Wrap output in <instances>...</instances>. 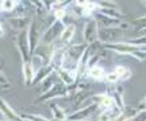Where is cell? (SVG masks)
Wrapping results in <instances>:
<instances>
[{"instance_id":"6da1fadb","label":"cell","mask_w":146,"mask_h":121,"mask_svg":"<svg viewBox=\"0 0 146 121\" xmlns=\"http://www.w3.org/2000/svg\"><path fill=\"white\" fill-rule=\"evenodd\" d=\"M106 50H112L115 53L119 54H129L133 55L138 61H146V53L141 51V48L138 46H133L127 42H114V43H107V44H102Z\"/></svg>"},{"instance_id":"7a4b0ae2","label":"cell","mask_w":146,"mask_h":121,"mask_svg":"<svg viewBox=\"0 0 146 121\" xmlns=\"http://www.w3.org/2000/svg\"><path fill=\"white\" fill-rule=\"evenodd\" d=\"M64 26L62 22L60 20H53V23L49 24L45 32L42 34L41 37V43L42 44H45V46H52L53 43H56L57 41H60V37H61V34H62Z\"/></svg>"},{"instance_id":"3957f363","label":"cell","mask_w":146,"mask_h":121,"mask_svg":"<svg viewBox=\"0 0 146 121\" xmlns=\"http://www.w3.org/2000/svg\"><path fill=\"white\" fill-rule=\"evenodd\" d=\"M68 94H69L68 88L58 81L50 90H47L46 93L39 94V97H36L35 102H38V104H39V102H46V101L49 102V101H52V100H57V98H61V97H66Z\"/></svg>"},{"instance_id":"277c9868","label":"cell","mask_w":146,"mask_h":121,"mask_svg":"<svg viewBox=\"0 0 146 121\" xmlns=\"http://www.w3.org/2000/svg\"><path fill=\"white\" fill-rule=\"evenodd\" d=\"M41 30H39V24L36 22L35 18H33L30 26L27 28V41H29V46H30V53L31 55L34 54L35 48L39 46L41 43Z\"/></svg>"},{"instance_id":"5b68a950","label":"cell","mask_w":146,"mask_h":121,"mask_svg":"<svg viewBox=\"0 0 146 121\" xmlns=\"http://www.w3.org/2000/svg\"><path fill=\"white\" fill-rule=\"evenodd\" d=\"M16 48L21 54L22 63L25 62H30L31 58V53H30V46H29V41H27V31H21L18 32L16 35V41H15Z\"/></svg>"},{"instance_id":"8992f818","label":"cell","mask_w":146,"mask_h":121,"mask_svg":"<svg viewBox=\"0 0 146 121\" xmlns=\"http://www.w3.org/2000/svg\"><path fill=\"white\" fill-rule=\"evenodd\" d=\"M122 35H123V31L119 30V28H103V27H98V42H100L102 44L114 43Z\"/></svg>"},{"instance_id":"52a82bcc","label":"cell","mask_w":146,"mask_h":121,"mask_svg":"<svg viewBox=\"0 0 146 121\" xmlns=\"http://www.w3.org/2000/svg\"><path fill=\"white\" fill-rule=\"evenodd\" d=\"M83 38L85 41V44L98 42V24L94 19H89L85 22L83 28Z\"/></svg>"},{"instance_id":"ba28073f","label":"cell","mask_w":146,"mask_h":121,"mask_svg":"<svg viewBox=\"0 0 146 121\" xmlns=\"http://www.w3.org/2000/svg\"><path fill=\"white\" fill-rule=\"evenodd\" d=\"M33 18L31 16H12V18H8L7 19V23L10 24L14 30H18V31H27V28L31 23Z\"/></svg>"},{"instance_id":"9c48e42d","label":"cell","mask_w":146,"mask_h":121,"mask_svg":"<svg viewBox=\"0 0 146 121\" xmlns=\"http://www.w3.org/2000/svg\"><path fill=\"white\" fill-rule=\"evenodd\" d=\"M99 109V105L98 104H92L89 106H85V108H81V109H77L74 111L72 114L68 116V120H72V121H83L85 117H88L89 114H92L94 112H96Z\"/></svg>"},{"instance_id":"30bf717a","label":"cell","mask_w":146,"mask_h":121,"mask_svg":"<svg viewBox=\"0 0 146 121\" xmlns=\"http://www.w3.org/2000/svg\"><path fill=\"white\" fill-rule=\"evenodd\" d=\"M0 113L4 116V120H7V121H19V114L1 97H0Z\"/></svg>"},{"instance_id":"8fae6325","label":"cell","mask_w":146,"mask_h":121,"mask_svg":"<svg viewBox=\"0 0 146 121\" xmlns=\"http://www.w3.org/2000/svg\"><path fill=\"white\" fill-rule=\"evenodd\" d=\"M87 46H88V44H85V43H81V44L78 43V44L68 46V47H66V57L70 58L72 61H74V62H78V59L81 58V55L84 54Z\"/></svg>"},{"instance_id":"7c38bea8","label":"cell","mask_w":146,"mask_h":121,"mask_svg":"<svg viewBox=\"0 0 146 121\" xmlns=\"http://www.w3.org/2000/svg\"><path fill=\"white\" fill-rule=\"evenodd\" d=\"M54 73L57 74L58 79H60V82L61 84H64L66 88H69V86H72L76 81H77V74L74 73H69V71H65V70H62V69H56L54 70Z\"/></svg>"},{"instance_id":"4fadbf2b","label":"cell","mask_w":146,"mask_h":121,"mask_svg":"<svg viewBox=\"0 0 146 121\" xmlns=\"http://www.w3.org/2000/svg\"><path fill=\"white\" fill-rule=\"evenodd\" d=\"M53 71H54V69H53L50 65H45L43 67H41L35 73L34 79H33V85H31V86H34V85H39L42 81H43L45 78H47V77H49Z\"/></svg>"},{"instance_id":"5bb4252c","label":"cell","mask_w":146,"mask_h":121,"mask_svg":"<svg viewBox=\"0 0 146 121\" xmlns=\"http://www.w3.org/2000/svg\"><path fill=\"white\" fill-rule=\"evenodd\" d=\"M57 81H60V79H58L57 74L53 71V73L50 74V75H49L47 78H45V79H43V81L41 82V84L38 85V88H39V93H41V94L46 93L47 90H50L53 86H54V85L57 84Z\"/></svg>"},{"instance_id":"9a60e30c","label":"cell","mask_w":146,"mask_h":121,"mask_svg":"<svg viewBox=\"0 0 146 121\" xmlns=\"http://www.w3.org/2000/svg\"><path fill=\"white\" fill-rule=\"evenodd\" d=\"M74 34H76V24L65 26L62 34H61V37H60V42L62 43V44H69V43L73 41Z\"/></svg>"},{"instance_id":"2e32d148","label":"cell","mask_w":146,"mask_h":121,"mask_svg":"<svg viewBox=\"0 0 146 121\" xmlns=\"http://www.w3.org/2000/svg\"><path fill=\"white\" fill-rule=\"evenodd\" d=\"M120 109L114 106L112 109H107V111H103L98 117V121H115L120 114Z\"/></svg>"},{"instance_id":"e0dca14e","label":"cell","mask_w":146,"mask_h":121,"mask_svg":"<svg viewBox=\"0 0 146 121\" xmlns=\"http://www.w3.org/2000/svg\"><path fill=\"white\" fill-rule=\"evenodd\" d=\"M111 97L115 102V106L119 108L120 111H123L126 106H125V102H123V86H115L112 93H111Z\"/></svg>"},{"instance_id":"ac0fdd59","label":"cell","mask_w":146,"mask_h":121,"mask_svg":"<svg viewBox=\"0 0 146 121\" xmlns=\"http://www.w3.org/2000/svg\"><path fill=\"white\" fill-rule=\"evenodd\" d=\"M22 71H23V78H25V84H26V86H31V85H33V79H34L35 73L33 71L30 63H29V62L22 63Z\"/></svg>"},{"instance_id":"d6986e66","label":"cell","mask_w":146,"mask_h":121,"mask_svg":"<svg viewBox=\"0 0 146 121\" xmlns=\"http://www.w3.org/2000/svg\"><path fill=\"white\" fill-rule=\"evenodd\" d=\"M87 75H88L89 78H92L94 81H102V79L104 78L106 71L102 66L96 65V66H94V67H91L87 70Z\"/></svg>"},{"instance_id":"ffe728a7","label":"cell","mask_w":146,"mask_h":121,"mask_svg":"<svg viewBox=\"0 0 146 121\" xmlns=\"http://www.w3.org/2000/svg\"><path fill=\"white\" fill-rule=\"evenodd\" d=\"M137 113H138L137 108H133V106H130V108H125L123 111L120 112L119 117H118L115 121H131L134 117L137 116Z\"/></svg>"},{"instance_id":"44dd1931","label":"cell","mask_w":146,"mask_h":121,"mask_svg":"<svg viewBox=\"0 0 146 121\" xmlns=\"http://www.w3.org/2000/svg\"><path fill=\"white\" fill-rule=\"evenodd\" d=\"M115 106V102L112 100V97L110 95V93H103L102 94V100L99 102V108H102L103 111H107V109H112Z\"/></svg>"},{"instance_id":"7402d4cb","label":"cell","mask_w":146,"mask_h":121,"mask_svg":"<svg viewBox=\"0 0 146 121\" xmlns=\"http://www.w3.org/2000/svg\"><path fill=\"white\" fill-rule=\"evenodd\" d=\"M52 113H53V117H54L56 121H62V120H66V118H68V113L64 111L60 105H56V104L52 105Z\"/></svg>"},{"instance_id":"603a6c76","label":"cell","mask_w":146,"mask_h":121,"mask_svg":"<svg viewBox=\"0 0 146 121\" xmlns=\"http://www.w3.org/2000/svg\"><path fill=\"white\" fill-rule=\"evenodd\" d=\"M114 73L118 75L119 81H127L131 77V70L129 67H126V66H116Z\"/></svg>"},{"instance_id":"cb8c5ba5","label":"cell","mask_w":146,"mask_h":121,"mask_svg":"<svg viewBox=\"0 0 146 121\" xmlns=\"http://www.w3.org/2000/svg\"><path fill=\"white\" fill-rule=\"evenodd\" d=\"M30 66H31V69H33V71L34 73H36L38 70L41 67H43L46 63H45V61L41 58V57H38V55H35V54H33L31 55V58H30Z\"/></svg>"},{"instance_id":"d4e9b609","label":"cell","mask_w":146,"mask_h":121,"mask_svg":"<svg viewBox=\"0 0 146 121\" xmlns=\"http://www.w3.org/2000/svg\"><path fill=\"white\" fill-rule=\"evenodd\" d=\"M131 23V27L135 30V31H141V30H145L146 28V16H141V18H137L134 19Z\"/></svg>"},{"instance_id":"484cf974","label":"cell","mask_w":146,"mask_h":121,"mask_svg":"<svg viewBox=\"0 0 146 121\" xmlns=\"http://www.w3.org/2000/svg\"><path fill=\"white\" fill-rule=\"evenodd\" d=\"M21 118H26L29 121H50L46 117L41 116V114H33V113H27V114H19Z\"/></svg>"},{"instance_id":"4316f807","label":"cell","mask_w":146,"mask_h":121,"mask_svg":"<svg viewBox=\"0 0 146 121\" xmlns=\"http://www.w3.org/2000/svg\"><path fill=\"white\" fill-rule=\"evenodd\" d=\"M16 4H18V1L4 0V1H1V8H3V11H5V12H12V11L15 10Z\"/></svg>"},{"instance_id":"83f0119b","label":"cell","mask_w":146,"mask_h":121,"mask_svg":"<svg viewBox=\"0 0 146 121\" xmlns=\"http://www.w3.org/2000/svg\"><path fill=\"white\" fill-rule=\"evenodd\" d=\"M103 81L107 82V84H116V82L119 81V78H118V75H116L114 71H110V73H106Z\"/></svg>"},{"instance_id":"f1b7e54d","label":"cell","mask_w":146,"mask_h":121,"mask_svg":"<svg viewBox=\"0 0 146 121\" xmlns=\"http://www.w3.org/2000/svg\"><path fill=\"white\" fill-rule=\"evenodd\" d=\"M99 8H118V5L115 1H108V0H102V1H96Z\"/></svg>"},{"instance_id":"f546056e","label":"cell","mask_w":146,"mask_h":121,"mask_svg":"<svg viewBox=\"0 0 146 121\" xmlns=\"http://www.w3.org/2000/svg\"><path fill=\"white\" fill-rule=\"evenodd\" d=\"M0 85H3L5 88H10V85H8V78H7V75H5L1 70H0Z\"/></svg>"},{"instance_id":"4dcf8cb0","label":"cell","mask_w":146,"mask_h":121,"mask_svg":"<svg viewBox=\"0 0 146 121\" xmlns=\"http://www.w3.org/2000/svg\"><path fill=\"white\" fill-rule=\"evenodd\" d=\"M131 121H146V111L138 112V113H137V116L134 117Z\"/></svg>"},{"instance_id":"1f68e13d","label":"cell","mask_w":146,"mask_h":121,"mask_svg":"<svg viewBox=\"0 0 146 121\" xmlns=\"http://www.w3.org/2000/svg\"><path fill=\"white\" fill-rule=\"evenodd\" d=\"M4 37V28H3V24L0 23V39Z\"/></svg>"},{"instance_id":"d6a6232c","label":"cell","mask_w":146,"mask_h":121,"mask_svg":"<svg viewBox=\"0 0 146 121\" xmlns=\"http://www.w3.org/2000/svg\"><path fill=\"white\" fill-rule=\"evenodd\" d=\"M3 11V8H1V1H0V12Z\"/></svg>"},{"instance_id":"836d02e7","label":"cell","mask_w":146,"mask_h":121,"mask_svg":"<svg viewBox=\"0 0 146 121\" xmlns=\"http://www.w3.org/2000/svg\"><path fill=\"white\" fill-rule=\"evenodd\" d=\"M62 121H72V120H68V118H66V120H62Z\"/></svg>"},{"instance_id":"e575fe53","label":"cell","mask_w":146,"mask_h":121,"mask_svg":"<svg viewBox=\"0 0 146 121\" xmlns=\"http://www.w3.org/2000/svg\"><path fill=\"white\" fill-rule=\"evenodd\" d=\"M143 4H145V5H146V1H143Z\"/></svg>"},{"instance_id":"d590c367","label":"cell","mask_w":146,"mask_h":121,"mask_svg":"<svg viewBox=\"0 0 146 121\" xmlns=\"http://www.w3.org/2000/svg\"><path fill=\"white\" fill-rule=\"evenodd\" d=\"M0 121H7V120H0Z\"/></svg>"},{"instance_id":"8d00e7d4","label":"cell","mask_w":146,"mask_h":121,"mask_svg":"<svg viewBox=\"0 0 146 121\" xmlns=\"http://www.w3.org/2000/svg\"><path fill=\"white\" fill-rule=\"evenodd\" d=\"M83 121H87V120H83Z\"/></svg>"}]
</instances>
